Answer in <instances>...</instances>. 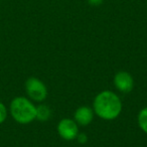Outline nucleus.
<instances>
[{
  "label": "nucleus",
  "instance_id": "1",
  "mask_svg": "<svg viewBox=\"0 0 147 147\" xmlns=\"http://www.w3.org/2000/svg\"><path fill=\"white\" fill-rule=\"evenodd\" d=\"M94 111L104 120H113L120 115L122 103L119 97L111 91H103L94 100Z\"/></svg>",
  "mask_w": 147,
  "mask_h": 147
},
{
  "label": "nucleus",
  "instance_id": "2",
  "mask_svg": "<svg viewBox=\"0 0 147 147\" xmlns=\"http://www.w3.org/2000/svg\"><path fill=\"white\" fill-rule=\"evenodd\" d=\"M10 113L16 122L27 124L32 122L36 117V107L24 97L13 99L10 104Z\"/></svg>",
  "mask_w": 147,
  "mask_h": 147
},
{
  "label": "nucleus",
  "instance_id": "3",
  "mask_svg": "<svg viewBox=\"0 0 147 147\" xmlns=\"http://www.w3.org/2000/svg\"><path fill=\"white\" fill-rule=\"evenodd\" d=\"M25 90L30 99L36 102H41L47 96L45 85L36 78H29L25 83Z\"/></svg>",
  "mask_w": 147,
  "mask_h": 147
},
{
  "label": "nucleus",
  "instance_id": "4",
  "mask_svg": "<svg viewBox=\"0 0 147 147\" xmlns=\"http://www.w3.org/2000/svg\"><path fill=\"white\" fill-rule=\"evenodd\" d=\"M57 133L65 140H74L79 134L78 124L71 119H63L57 124Z\"/></svg>",
  "mask_w": 147,
  "mask_h": 147
},
{
  "label": "nucleus",
  "instance_id": "5",
  "mask_svg": "<svg viewBox=\"0 0 147 147\" xmlns=\"http://www.w3.org/2000/svg\"><path fill=\"white\" fill-rule=\"evenodd\" d=\"M114 85L120 92L129 93L134 86L133 78L128 71H119L114 77Z\"/></svg>",
  "mask_w": 147,
  "mask_h": 147
},
{
  "label": "nucleus",
  "instance_id": "6",
  "mask_svg": "<svg viewBox=\"0 0 147 147\" xmlns=\"http://www.w3.org/2000/svg\"><path fill=\"white\" fill-rule=\"evenodd\" d=\"M75 121L81 126H87L93 120V111L90 107L82 106L78 108L75 112Z\"/></svg>",
  "mask_w": 147,
  "mask_h": 147
},
{
  "label": "nucleus",
  "instance_id": "7",
  "mask_svg": "<svg viewBox=\"0 0 147 147\" xmlns=\"http://www.w3.org/2000/svg\"><path fill=\"white\" fill-rule=\"evenodd\" d=\"M51 117V109L47 105H39L36 107V117L35 119H38L39 121H47Z\"/></svg>",
  "mask_w": 147,
  "mask_h": 147
},
{
  "label": "nucleus",
  "instance_id": "8",
  "mask_svg": "<svg viewBox=\"0 0 147 147\" xmlns=\"http://www.w3.org/2000/svg\"><path fill=\"white\" fill-rule=\"evenodd\" d=\"M138 125L143 131L147 134V107L143 108L138 114Z\"/></svg>",
  "mask_w": 147,
  "mask_h": 147
},
{
  "label": "nucleus",
  "instance_id": "9",
  "mask_svg": "<svg viewBox=\"0 0 147 147\" xmlns=\"http://www.w3.org/2000/svg\"><path fill=\"white\" fill-rule=\"evenodd\" d=\"M6 117H7V110L4 105L0 102V124L4 122Z\"/></svg>",
  "mask_w": 147,
  "mask_h": 147
},
{
  "label": "nucleus",
  "instance_id": "10",
  "mask_svg": "<svg viewBox=\"0 0 147 147\" xmlns=\"http://www.w3.org/2000/svg\"><path fill=\"white\" fill-rule=\"evenodd\" d=\"M76 138L78 139V141L80 143H86L87 140H88V137H87V135L84 134V133H80V134H78Z\"/></svg>",
  "mask_w": 147,
  "mask_h": 147
},
{
  "label": "nucleus",
  "instance_id": "11",
  "mask_svg": "<svg viewBox=\"0 0 147 147\" xmlns=\"http://www.w3.org/2000/svg\"><path fill=\"white\" fill-rule=\"evenodd\" d=\"M88 3L91 6H99L103 3V0H88Z\"/></svg>",
  "mask_w": 147,
  "mask_h": 147
}]
</instances>
